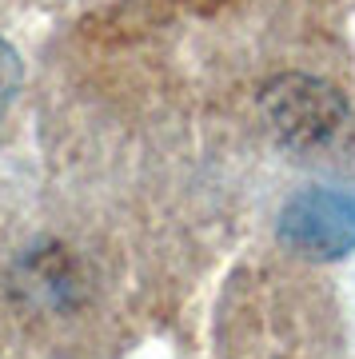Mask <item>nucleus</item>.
Here are the masks:
<instances>
[{
  "label": "nucleus",
  "mask_w": 355,
  "mask_h": 359,
  "mask_svg": "<svg viewBox=\"0 0 355 359\" xmlns=\"http://www.w3.org/2000/svg\"><path fill=\"white\" fill-rule=\"evenodd\" d=\"M267 132L283 148H319L347 124V100L335 84L304 72H283L260 92Z\"/></svg>",
  "instance_id": "1"
},
{
  "label": "nucleus",
  "mask_w": 355,
  "mask_h": 359,
  "mask_svg": "<svg viewBox=\"0 0 355 359\" xmlns=\"http://www.w3.org/2000/svg\"><path fill=\"white\" fill-rule=\"evenodd\" d=\"M279 240L312 259H340L355 252V192L304 188L279 212Z\"/></svg>",
  "instance_id": "2"
},
{
  "label": "nucleus",
  "mask_w": 355,
  "mask_h": 359,
  "mask_svg": "<svg viewBox=\"0 0 355 359\" xmlns=\"http://www.w3.org/2000/svg\"><path fill=\"white\" fill-rule=\"evenodd\" d=\"M16 92H20V56L8 40L0 36V112L16 100Z\"/></svg>",
  "instance_id": "3"
}]
</instances>
